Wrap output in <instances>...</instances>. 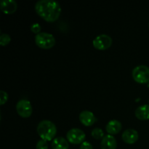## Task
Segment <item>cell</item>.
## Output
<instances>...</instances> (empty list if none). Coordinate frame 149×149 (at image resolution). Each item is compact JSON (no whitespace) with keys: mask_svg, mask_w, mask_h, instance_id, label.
I'll list each match as a JSON object with an SVG mask.
<instances>
[{"mask_svg":"<svg viewBox=\"0 0 149 149\" xmlns=\"http://www.w3.org/2000/svg\"><path fill=\"white\" fill-rule=\"evenodd\" d=\"M35 11L43 20L53 23L58 20L61 14L60 4L53 0H40L35 4Z\"/></svg>","mask_w":149,"mask_h":149,"instance_id":"6da1fadb","label":"cell"},{"mask_svg":"<svg viewBox=\"0 0 149 149\" xmlns=\"http://www.w3.org/2000/svg\"><path fill=\"white\" fill-rule=\"evenodd\" d=\"M37 133L42 140L50 141L57 134V128L55 124L49 120H43L37 126Z\"/></svg>","mask_w":149,"mask_h":149,"instance_id":"7a4b0ae2","label":"cell"},{"mask_svg":"<svg viewBox=\"0 0 149 149\" xmlns=\"http://www.w3.org/2000/svg\"><path fill=\"white\" fill-rule=\"evenodd\" d=\"M35 43L41 49H49L55 46V39L51 33L41 32L35 36Z\"/></svg>","mask_w":149,"mask_h":149,"instance_id":"3957f363","label":"cell"},{"mask_svg":"<svg viewBox=\"0 0 149 149\" xmlns=\"http://www.w3.org/2000/svg\"><path fill=\"white\" fill-rule=\"evenodd\" d=\"M132 78L139 84L149 82V68L146 65H141L135 67L132 72Z\"/></svg>","mask_w":149,"mask_h":149,"instance_id":"277c9868","label":"cell"},{"mask_svg":"<svg viewBox=\"0 0 149 149\" xmlns=\"http://www.w3.org/2000/svg\"><path fill=\"white\" fill-rule=\"evenodd\" d=\"M66 138L70 143L77 145L84 142L86 135L81 130L78 128H72L67 132Z\"/></svg>","mask_w":149,"mask_h":149,"instance_id":"5b68a950","label":"cell"},{"mask_svg":"<svg viewBox=\"0 0 149 149\" xmlns=\"http://www.w3.org/2000/svg\"><path fill=\"white\" fill-rule=\"evenodd\" d=\"M16 111L19 116L22 118H29L33 112L31 102L26 99L20 100L16 104Z\"/></svg>","mask_w":149,"mask_h":149,"instance_id":"8992f818","label":"cell"},{"mask_svg":"<svg viewBox=\"0 0 149 149\" xmlns=\"http://www.w3.org/2000/svg\"><path fill=\"white\" fill-rule=\"evenodd\" d=\"M112 39L106 34H100L93 40V45L95 49L99 50H106L111 47L112 45Z\"/></svg>","mask_w":149,"mask_h":149,"instance_id":"52a82bcc","label":"cell"},{"mask_svg":"<svg viewBox=\"0 0 149 149\" xmlns=\"http://www.w3.org/2000/svg\"><path fill=\"white\" fill-rule=\"evenodd\" d=\"M79 121L84 126L90 127L94 125L97 119L93 112L90 111H83L79 114Z\"/></svg>","mask_w":149,"mask_h":149,"instance_id":"ba28073f","label":"cell"},{"mask_svg":"<svg viewBox=\"0 0 149 149\" xmlns=\"http://www.w3.org/2000/svg\"><path fill=\"white\" fill-rule=\"evenodd\" d=\"M0 7L3 13L10 15L15 13L17 9V4L15 0H2L0 3Z\"/></svg>","mask_w":149,"mask_h":149,"instance_id":"9c48e42d","label":"cell"},{"mask_svg":"<svg viewBox=\"0 0 149 149\" xmlns=\"http://www.w3.org/2000/svg\"><path fill=\"white\" fill-rule=\"evenodd\" d=\"M139 135L135 130L127 129L122 133V138L125 143L127 144H133L138 141Z\"/></svg>","mask_w":149,"mask_h":149,"instance_id":"30bf717a","label":"cell"},{"mask_svg":"<svg viewBox=\"0 0 149 149\" xmlns=\"http://www.w3.org/2000/svg\"><path fill=\"white\" fill-rule=\"evenodd\" d=\"M117 142L113 135H105L104 138L100 142V148L101 149H116Z\"/></svg>","mask_w":149,"mask_h":149,"instance_id":"8fae6325","label":"cell"},{"mask_svg":"<svg viewBox=\"0 0 149 149\" xmlns=\"http://www.w3.org/2000/svg\"><path fill=\"white\" fill-rule=\"evenodd\" d=\"M122 123L119 121L113 119V120H111L108 122L106 127V130L109 133V135H113L119 133L122 130Z\"/></svg>","mask_w":149,"mask_h":149,"instance_id":"7c38bea8","label":"cell"},{"mask_svg":"<svg viewBox=\"0 0 149 149\" xmlns=\"http://www.w3.org/2000/svg\"><path fill=\"white\" fill-rule=\"evenodd\" d=\"M135 115L137 119L140 120L149 119V105H143L135 110Z\"/></svg>","mask_w":149,"mask_h":149,"instance_id":"4fadbf2b","label":"cell"},{"mask_svg":"<svg viewBox=\"0 0 149 149\" xmlns=\"http://www.w3.org/2000/svg\"><path fill=\"white\" fill-rule=\"evenodd\" d=\"M52 149H68L69 143L68 141L63 137H58L52 141Z\"/></svg>","mask_w":149,"mask_h":149,"instance_id":"5bb4252c","label":"cell"},{"mask_svg":"<svg viewBox=\"0 0 149 149\" xmlns=\"http://www.w3.org/2000/svg\"><path fill=\"white\" fill-rule=\"evenodd\" d=\"M92 137L95 138V140H101L104 138V132H103V130L100 128H95L93 130L91 133Z\"/></svg>","mask_w":149,"mask_h":149,"instance_id":"9a60e30c","label":"cell"},{"mask_svg":"<svg viewBox=\"0 0 149 149\" xmlns=\"http://www.w3.org/2000/svg\"><path fill=\"white\" fill-rule=\"evenodd\" d=\"M11 41V37L7 33H1L0 36V45L1 46H6L8 45Z\"/></svg>","mask_w":149,"mask_h":149,"instance_id":"2e32d148","label":"cell"},{"mask_svg":"<svg viewBox=\"0 0 149 149\" xmlns=\"http://www.w3.org/2000/svg\"><path fill=\"white\" fill-rule=\"evenodd\" d=\"M8 100V94L4 90L0 91V105L2 106Z\"/></svg>","mask_w":149,"mask_h":149,"instance_id":"e0dca14e","label":"cell"},{"mask_svg":"<svg viewBox=\"0 0 149 149\" xmlns=\"http://www.w3.org/2000/svg\"><path fill=\"white\" fill-rule=\"evenodd\" d=\"M36 149H48V143L45 140H40L37 142L36 146Z\"/></svg>","mask_w":149,"mask_h":149,"instance_id":"ac0fdd59","label":"cell"},{"mask_svg":"<svg viewBox=\"0 0 149 149\" xmlns=\"http://www.w3.org/2000/svg\"><path fill=\"white\" fill-rule=\"evenodd\" d=\"M41 29H42L41 26L38 23H33V24L31 25V31L33 33H36V34L41 33Z\"/></svg>","mask_w":149,"mask_h":149,"instance_id":"d6986e66","label":"cell"},{"mask_svg":"<svg viewBox=\"0 0 149 149\" xmlns=\"http://www.w3.org/2000/svg\"><path fill=\"white\" fill-rule=\"evenodd\" d=\"M80 149H93V147L90 143L84 141L80 146Z\"/></svg>","mask_w":149,"mask_h":149,"instance_id":"ffe728a7","label":"cell"},{"mask_svg":"<svg viewBox=\"0 0 149 149\" xmlns=\"http://www.w3.org/2000/svg\"><path fill=\"white\" fill-rule=\"evenodd\" d=\"M148 105H149V100H148Z\"/></svg>","mask_w":149,"mask_h":149,"instance_id":"44dd1931","label":"cell"},{"mask_svg":"<svg viewBox=\"0 0 149 149\" xmlns=\"http://www.w3.org/2000/svg\"><path fill=\"white\" fill-rule=\"evenodd\" d=\"M148 26H149V23H148Z\"/></svg>","mask_w":149,"mask_h":149,"instance_id":"7402d4cb","label":"cell"}]
</instances>
